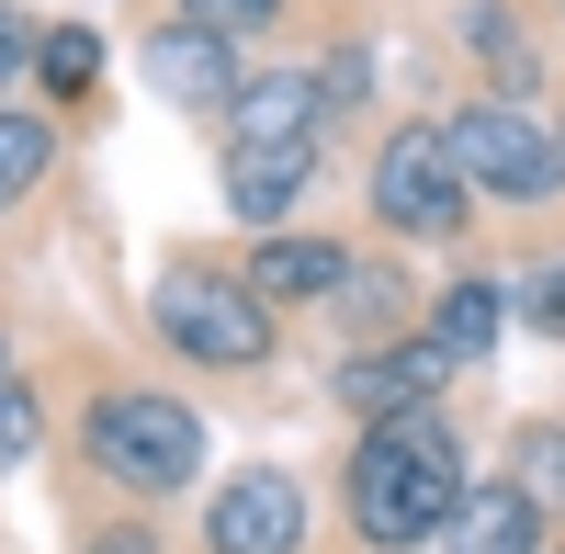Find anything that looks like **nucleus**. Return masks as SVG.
<instances>
[{
  "label": "nucleus",
  "instance_id": "obj_1",
  "mask_svg": "<svg viewBox=\"0 0 565 554\" xmlns=\"http://www.w3.org/2000/svg\"><path fill=\"white\" fill-rule=\"evenodd\" d=\"M463 441L418 407V419H373L362 452H351V532L362 543H385V554H418V543H441L452 510H463Z\"/></svg>",
  "mask_w": 565,
  "mask_h": 554
},
{
  "label": "nucleus",
  "instance_id": "obj_2",
  "mask_svg": "<svg viewBox=\"0 0 565 554\" xmlns=\"http://www.w3.org/2000/svg\"><path fill=\"white\" fill-rule=\"evenodd\" d=\"M79 452H90V476H103V487H125V498H170V487L204 476V419H193L181 396L114 385V396H90Z\"/></svg>",
  "mask_w": 565,
  "mask_h": 554
},
{
  "label": "nucleus",
  "instance_id": "obj_3",
  "mask_svg": "<svg viewBox=\"0 0 565 554\" xmlns=\"http://www.w3.org/2000/svg\"><path fill=\"white\" fill-rule=\"evenodd\" d=\"M148 317H159V340H170V351L215 362V374H260V362H271V295L249 284V271L170 260V271H159V295H148Z\"/></svg>",
  "mask_w": 565,
  "mask_h": 554
},
{
  "label": "nucleus",
  "instance_id": "obj_4",
  "mask_svg": "<svg viewBox=\"0 0 565 554\" xmlns=\"http://www.w3.org/2000/svg\"><path fill=\"white\" fill-rule=\"evenodd\" d=\"M452 159H463V181L498 193V204H554V193H565V136L532 125V103H509V90H487V103L452 114Z\"/></svg>",
  "mask_w": 565,
  "mask_h": 554
},
{
  "label": "nucleus",
  "instance_id": "obj_5",
  "mask_svg": "<svg viewBox=\"0 0 565 554\" xmlns=\"http://www.w3.org/2000/svg\"><path fill=\"white\" fill-rule=\"evenodd\" d=\"M373 215H385L396 238H452V226L476 215V181L452 159V125H396L385 148H373Z\"/></svg>",
  "mask_w": 565,
  "mask_h": 554
},
{
  "label": "nucleus",
  "instance_id": "obj_6",
  "mask_svg": "<svg viewBox=\"0 0 565 554\" xmlns=\"http://www.w3.org/2000/svg\"><path fill=\"white\" fill-rule=\"evenodd\" d=\"M204 543L215 554H306V487L282 465H238L204 510Z\"/></svg>",
  "mask_w": 565,
  "mask_h": 554
},
{
  "label": "nucleus",
  "instance_id": "obj_7",
  "mask_svg": "<svg viewBox=\"0 0 565 554\" xmlns=\"http://www.w3.org/2000/svg\"><path fill=\"white\" fill-rule=\"evenodd\" d=\"M148 90L181 114H238V34H215V23H159L148 34Z\"/></svg>",
  "mask_w": 565,
  "mask_h": 554
},
{
  "label": "nucleus",
  "instance_id": "obj_8",
  "mask_svg": "<svg viewBox=\"0 0 565 554\" xmlns=\"http://www.w3.org/2000/svg\"><path fill=\"white\" fill-rule=\"evenodd\" d=\"M452 374H463V362H452L430 329H418V340H385V351H362L351 374H340V407H351L362 430H373V419H418V407H430Z\"/></svg>",
  "mask_w": 565,
  "mask_h": 554
},
{
  "label": "nucleus",
  "instance_id": "obj_9",
  "mask_svg": "<svg viewBox=\"0 0 565 554\" xmlns=\"http://www.w3.org/2000/svg\"><path fill=\"white\" fill-rule=\"evenodd\" d=\"M317 136H328V79L271 68L238 90V148H317Z\"/></svg>",
  "mask_w": 565,
  "mask_h": 554
},
{
  "label": "nucleus",
  "instance_id": "obj_10",
  "mask_svg": "<svg viewBox=\"0 0 565 554\" xmlns=\"http://www.w3.org/2000/svg\"><path fill=\"white\" fill-rule=\"evenodd\" d=\"M249 284H260L271 306H317V295L351 284V249H340V238H260V249H249Z\"/></svg>",
  "mask_w": 565,
  "mask_h": 554
},
{
  "label": "nucleus",
  "instance_id": "obj_11",
  "mask_svg": "<svg viewBox=\"0 0 565 554\" xmlns=\"http://www.w3.org/2000/svg\"><path fill=\"white\" fill-rule=\"evenodd\" d=\"M306 181H317V148H238V159H226V215H249V226H282Z\"/></svg>",
  "mask_w": 565,
  "mask_h": 554
},
{
  "label": "nucleus",
  "instance_id": "obj_12",
  "mask_svg": "<svg viewBox=\"0 0 565 554\" xmlns=\"http://www.w3.org/2000/svg\"><path fill=\"white\" fill-rule=\"evenodd\" d=\"M452 554H543V510H532V498L521 487H463V510H452V532H441Z\"/></svg>",
  "mask_w": 565,
  "mask_h": 554
},
{
  "label": "nucleus",
  "instance_id": "obj_13",
  "mask_svg": "<svg viewBox=\"0 0 565 554\" xmlns=\"http://www.w3.org/2000/svg\"><path fill=\"white\" fill-rule=\"evenodd\" d=\"M430 340H441L452 362H487V351L509 340V284H498V271H463V284L430 306Z\"/></svg>",
  "mask_w": 565,
  "mask_h": 554
},
{
  "label": "nucleus",
  "instance_id": "obj_14",
  "mask_svg": "<svg viewBox=\"0 0 565 554\" xmlns=\"http://www.w3.org/2000/svg\"><path fill=\"white\" fill-rule=\"evenodd\" d=\"M45 170H57V125L45 114H0V215H12Z\"/></svg>",
  "mask_w": 565,
  "mask_h": 554
},
{
  "label": "nucleus",
  "instance_id": "obj_15",
  "mask_svg": "<svg viewBox=\"0 0 565 554\" xmlns=\"http://www.w3.org/2000/svg\"><path fill=\"white\" fill-rule=\"evenodd\" d=\"M509 487H521L532 510H565V430L554 419H532L521 441H509Z\"/></svg>",
  "mask_w": 565,
  "mask_h": 554
},
{
  "label": "nucleus",
  "instance_id": "obj_16",
  "mask_svg": "<svg viewBox=\"0 0 565 554\" xmlns=\"http://www.w3.org/2000/svg\"><path fill=\"white\" fill-rule=\"evenodd\" d=\"M90 68H103V45H90L79 23H68V34H45V45H34V79H45V90H90Z\"/></svg>",
  "mask_w": 565,
  "mask_h": 554
},
{
  "label": "nucleus",
  "instance_id": "obj_17",
  "mask_svg": "<svg viewBox=\"0 0 565 554\" xmlns=\"http://www.w3.org/2000/svg\"><path fill=\"white\" fill-rule=\"evenodd\" d=\"M509 317H521V329H554V340H565V260L521 271V284H509Z\"/></svg>",
  "mask_w": 565,
  "mask_h": 554
},
{
  "label": "nucleus",
  "instance_id": "obj_18",
  "mask_svg": "<svg viewBox=\"0 0 565 554\" xmlns=\"http://www.w3.org/2000/svg\"><path fill=\"white\" fill-rule=\"evenodd\" d=\"M34 441H45V419H34V396H23V374H12V385H0V476L34 465Z\"/></svg>",
  "mask_w": 565,
  "mask_h": 554
},
{
  "label": "nucleus",
  "instance_id": "obj_19",
  "mask_svg": "<svg viewBox=\"0 0 565 554\" xmlns=\"http://www.w3.org/2000/svg\"><path fill=\"white\" fill-rule=\"evenodd\" d=\"M282 0H181V23H215V34H260Z\"/></svg>",
  "mask_w": 565,
  "mask_h": 554
},
{
  "label": "nucleus",
  "instance_id": "obj_20",
  "mask_svg": "<svg viewBox=\"0 0 565 554\" xmlns=\"http://www.w3.org/2000/svg\"><path fill=\"white\" fill-rule=\"evenodd\" d=\"M476 57H498V68H509V79H521V68H532V57H521V34H509V23H498V12H476Z\"/></svg>",
  "mask_w": 565,
  "mask_h": 554
},
{
  "label": "nucleus",
  "instance_id": "obj_21",
  "mask_svg": "<svg viewBox=\"0 0 565 554\" xmlns=\"http://www.w3.org/2000/svg\"><path fill=\"white\" fill-rule=\"evenodd\" d=\"M90 554H159V532L148 521H114V532H90Z\"/></svg>",
  "mask_w": 565,
  "mask_h": 554
},
{
  "label": "nucleus",
  "instance_id": "obj_22",
  "mask_svg": "<svg viewBox=\"0 0 565 554\" xmlns=\"http://www.w3.org/2000/svg\"><path fill=\"white\" fill-rule=\"evenodd\" d=\"M34 57V45H23V12H12V0H0V90H12V68Z\"/></svg>",
  "mask_w": 565,
  "mask_h": 554
}]
</instances>
